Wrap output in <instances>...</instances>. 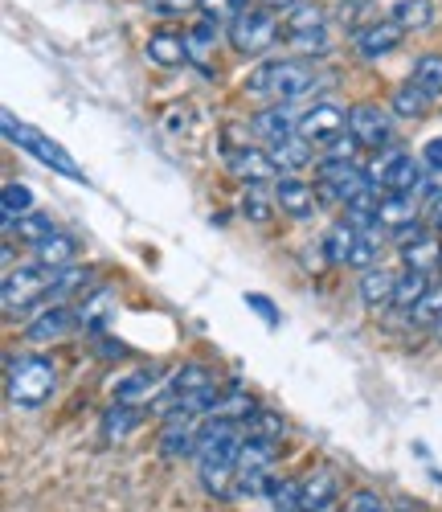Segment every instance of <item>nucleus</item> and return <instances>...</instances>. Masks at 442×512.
<instances>
[{"mask_svg": "<svg viewBox=\"0 0 442 512\" xmlns=\"http://www.w3.org/2000/svg\"><path fill=\"white\" fill-rule=\"evenodd\" d=\"M254 5H262V9H271V13H291L295 5H303V0H254Z\"/></svg>", "mask_w": 442, "mask_h": 512, "instance_id": "obj_48", "label": "nucleus"}, {"mask_svg": "<svg viewBox=\"0 0 442 512\" xmlns=\"http://www.w3.org/2000/svg\"><path fill=\"white\" fill-rule=\"evenodd\" d=\"M250 127H254V136H262L267 144H283V140L299 136V119L291 115L287 103H275V107H267V111H258Z\"/></svg>", "mask_w": 442, "mask_h": 512, "instance_id": "obj_15", "label": "nucleus"}, {"mask_svg": "<svg viewBox=\"0 0 442 512\" xmlns=\"http://www.w3.org/2000/svg\"><path fill=\"white\" fill-rule=\"evenodd\" d=\"M246 9H250L246 0H197L201 21H213V25H234Z\"/></svg>", "mask_w": 442, "mask_h": 512, "instance_id": "obj_36", "label": "nucleus"}, {"mask_svg": "<svg viewBox=\"0 0 442 512\" xmlns=\"http://www.w3.org/2000/svg\"><path fill=\"white\" fill-rule=\"evenodd\" d=\"M0 123H5V136H9L17 148H25L29 156H37L46 168H54V173H62V177H70V181H82V168L74 164V156H70L62 144H54L46 132H37V127H29V123H17L13 111L0 115Z\"/></svg>", "mask_w": 442, "mask_h": 512, "instance_id": "obj_3", "label": "nucleus"}, {"mask_svg": "<svg viewBox=\"0 0 442 512\" xmlns=\"http://www.w3.org/2000/svg\"><path fill=\"white\" fill-rule=\"evenodd\" d=\"M254 312H262V316H267V320H275V308L267 304V300H262V295H250V300H246Z\"/></svg>", "mask_w": 442, "mask_h": 512, "instance_id": "obj_49", "label": "nucleus"}, {"mask_svg": "<svg viewBox=\"0 0 442 512\" xmlns=\"http://www.w3.org/2000/svg\"><path fill=\"white\" fill-rule=\"evenodd\" d=\"M418 324H438L442 320V287H430L426 295H422V304L410 312Z\"/></svg>", "mask_w": 442, "mask_h": 512, "instance_id": "obj_43", "label": "nucleus"}, {"mask_svg": "<svg viewBox=\"0 0 442 512\" xmlns=\"http://www.w3.org/2000/svg\"><path fill=\"white\" fill-rule=\"evenodd\" d=\"M86 287H91V267H82V263H70L58 271L54 287H50V300H82Z\"/></svg>", "mask_w": 442, "mask_h": 512, "instance_id": "obj_29", "label": "nucleus"}, {"mask_svg": "<svg viewBox=\"0 0 442 512\" xmlns=\"http://www.w3.org/2000/svg\"><path fill=\"white\" fill-rule=\"evenodd\" d=\"M287 46L299 54V58H320L332 50V37H328V25L320 29H303V33H287Z\"/></svg>", "mask_w": 442, "mask_h": 512, "instance_id": "obj_34", "label": "nucleus"}, {"mask_svg": "<svg viewBox=\"0 0 442 512\" xmlns=\"http://www.w3.org/2000/svg\"><path fill=\"white\" fill-rule=\"evenodd\" d=\"M78 324V312L74 308H66V304H50L46 312H37L33 320H29V328H25V336L33 340V345H50V340H62L70 328Z\"/></svg>", "mask_w": 442, "mask_h": 512, "instance_id": "obj_12", "label": "nucleus"}, {"mask_svg": "<svg viewBox=\"0 0 442 512\" xmlns=\"http://www.w3.org/2000/svg\"><path fill=\"white\" fill-rule=\"evenodd\" d=\"M402 37H406L402 25H397L393 17H381V21H369V25H361L357 33H352V46H357L361 58L377 62V58H385V54H393L397 46H402Z\"/></svg>", "mask_w": 442, "mask_h": 512, "instance_id": "obj_11", "label": "nucleus"}, {"mask_svg": "<svg viewBox=\"0 0 442 512\" xmlns=\"http://www.w3.org/2000/svg\"><path fill=\"white\" fill-rule=\"evenodd\" d=\"M246 435H250V439H267V443H279V439L287 435V422H283L279 414H271V410H258V414L246 422Z\"/></svg>", "mask_w": 442, "mask_h": 512, "instance_id": "obj_40", "label": "nucleus"}, {"mask_svg": "<svg viewBox=\"0 0 442 512\" xmlns=\"http://www.w3.org/2000/svg\"><path fill=\"white\" fill-rule=\"evenodd\" d=\"M344 132H348V115L332 103H316V107H307L299 115V136L307 144H316V148H332Z\"/></svg>", "mask_w": 442, "mask_h": 512, "instance_id": "obj_9", "label": "nucleus"}, {"mask_svg": "<svg viewBox=\"0 0 442 512\" xmlns=\"http://www.w3.org/2000/svg\"><path fill=\"white\" fill-rule=\"evenodd\" d=\"M275 512H303V480H283L271 488Z\"/></svg>", "mask_w": 442, "mask_h": 512, "instance_id": "obj_42", "label": "nucleus"}, {"mask_svg": "<svg viewBox=\"0 0 442 512\" xmlns=\"http://www.w3.org/2000/svg\"><path fill=\"white\" fill-rule=\"evenodd\" d=\"M107 316H111V291L107 287H99V291H91V295H82L78 300V324L86 332H103Z\"/></svg>", "mask_w": 442, "mask_h": 512, "instance_id": "obj_30", "label": "nucleus"}, {"mask_svg": "<svg viewBox=\"0 0 442 512\" xmlns=\"http://www.w3.org/2000/svg\"><path fill=\"white\" fill-rule=\"evenodd\" d=\"M213 414L217 418H230V422H250L254 414H258V406H254V398L250 394H242V390H230V394H221V402L213 406Z\"/></svg>", "mask_w": 442, "mask_h": 512, "instance_id": "obj_37", "label": "nucleus"}, {"mask_svg": "<svg viewBox=\"0 0 442 512\" xmlns=\"http://www.w3.org/2000/svg\"><path fill=\"white\" fill-rule=\"evenodd\" d=\"M160 381H164L160 369H136V373L119 377L115 386H111V394H115V402L136 406V402H148L152 394H164V390H160Z\"/></svg>", "mask_w": 442, "mask_h": 512, "instance_id": "obj_17", "label": "nucleus"}, {"mask_svg": "<svg viewBox=\"0 0 442 512\" xmlns=\"http://www.w3.org/2000/svg\"><path fill=\"white\" fill-rule=\"evenodd\" d=\"M369 181H373L377 189H385V193H414V189H422V181H426V164H422V156L414 160V156H406V152H389V156H381V160L369 168Z\"/></svg>", "mask_w": 442, "mask_h": 512, "instance_id": "obj_6", "label": "nucleus"}, {"mask_svg": "<svg viewBox=\"0 0 442 512\" xmlns=\"http://www.w3.org/2000/svg\"><path fill=\"white\" fill-rule=\"evenodd\" d=\"M144 422V410L140 406H127V402H115L107 414H103V439H127L136 426Z\"/></svg>", "mask_w": 442, "mask_h": 512, "instance_id": "obj_28", "label": "nucleus"}, {"mask_svg": "<svg viewBox=\"0 0 442 512\" xmlns=\"http://www.w3.org/2000/svg\"><path fill=\"white\" fill-rule=\"evenodd\" d=\"M246 91L258 99L291 103V99H303L316 91V70L303 66L299 58H271V62L254 66V74L246 78Z\"/></svg>", "mask_w": 442, "mask_h": 512, "instance_id": "obj_1", "label": "nucleus"}, {"mask_svg": "<svg viewBox=\"0 0 442 512\" xmlns=\"http://www.w3.org/2000/svg\"><path fill=\"white\" fill-rule=\"evenodd\" d=\"M430 107H434V95L422 91L418 82H402V87L393 91V99H389V111L402 115V119H422Z\"/></svg>", "mask_w": 442, "mask_h": 512, "instance_id": "obj_25", "label": "nucleus"}, {"mask_svg": "<svg viewBox=\"0 0 442 512\" xmlns=\"http://www.w3.org/2000/svg\"><path fill=\"white\" fill-rule=\"evenodd\" d=\"M185 50H189V66L213 74L217 70V25L197 21L193 29H185Z\"/></svg>", "mask_w": 442, "mask_h": 512, "instance_id": "obj_16", "label": "nucleus"}, {"mask_svg": "<svg viewBox=\"0 0 442 512\" xmlns=\"http://www.w3.org/2000/svg\"><path fill=\"white\" fill-rule=\"evenodd\" d=\"M271 463H275V443L267 439H242L238 447V480L242 476H271Z\"/></svg>", "mask_w": 442, "mask_h": 512, "instance_id": "obj_22", "label": "nucleus"}, {"mask_svg": "<svg viewBox=\"0 0 442 512\" xmlns=\"http://www.w3.org/2000/svg\"><path fill=\"white\" fill-rule=\"evenodd\" d=\"M275 201H279V209L287 213V218H295V222H307L316 213V189L307 181H299V177H279Z\"/></svg>", "mask_w": 442, "mask_h": 512, "instance_id": "obj_14", "label": "nucleus"}, {"mask_svg": "<svg viewBox=\"0 0 442 512\" xmlns=\"http://www.w3.org/2000/svg\"><path fill=\"white\" fill-rule=\"evenodd\" d=\"M402 259H406V271L430 275L442 263V234H418L414 242L402 246Z\"/></svg>", "mask_w": 442, "mask_h": 512, "instance_id": "obj_21", "label": "nucleus"}, {"mask_svg": "<svg viewBox=\"0 0 442 512\" xmlns=\"http://www.w3.org/2000/svg\"><path fill=\"white\" fill-rule=\"evenodd\" d=\"M389 17L402 25L406 33H418V29H426L434 21V5H430V0H393Z\"/></svg>", "mask_w": 442, "mask_h": 512, "instance_id": "obj_32", "label": "nucleus"}, {"mask_svg": "<svg viewBox=\"0 0 442 512\" xmlns=\"http://www.w3.org/2000/svg\"><path fill=\"white\" fill-rule=\"evenodd\" d=\"M348 132L357 136V144H361V148L381 152V148H389V144H393V115H389V111H381L377 103H357V107L348 111Z\"/></svg>", "mask_w": 442, "mask_h": 512, "instance_id": "obj_8", "label": "nucleus"}, {"mask_svg": "<svg viewBox=\"0 0 442 512\" xmlns=\"http://www.w3.org/2000/svg\"><path fill=\"white\" fill-rule=\"evenodd\" d=\"M5 369H9V398H13V406L37 410V406L50 402V394L58 386V373H54V365L46 357H29V353L17 357L13 353Z\"/></svg>", "mask_w": 442, "mask_h": 512, "instance_id": "obj_2", "label": "nucleus"}, {"mask_svg": "<svg viewBox=\"0 0 442 512\" xmlns=\"http://www.w3.org/2000/svg\"><path fill=\"white\" fill-rule=\"evenodd\" d=\"M197 435H201L197 418H164V431H160V455H164V459H185V455H197Z\"/></svg>", "mask_w": 442, "mask_h": 512, "instance_id": "obj_13", "label": "nucleus"}, {"mask_svg": "<svg viewBox=\"0 0 442 512\" xmlns=\"http://www.w3.org/2000/svg\"><path fill=\"white\" fill-rule=\"evenodd\" d=\"M324 25V9L316 5V0H303V5H295L287 17H283V29L287 33H303V29H320Z\"/></svg>", "mask_w": 442, "mask_h": 512, "instance_id": "obj_41", "label": "nucleus"}, {"mask_svg": "<svg viewBox=\"0 0 442 512\" xmlns=\"http://www.w3.org/2000/svg\"><path fill=\"white\" fill-rule=\"evenodd\" d=\"M54 279H58V271L41 267L37 259L25 263L21 271H9L5 275V316H17V308H29L37 295H50Z\"/></svg>", "mask_w": 442, "mask_h": 512, "instance_id": "obj_7", "label": "nucleus"}, {"mask_svg": "<svg viewBox=\"0 0 442 512\" xmlns=\"http://www.w3.org/2000/svg\"><path fill=\"white\" fill-rule=\"evenodd\" d=\"M33 259H37L41 267H50V271H62V267H70V263L78 259V238L54 230L50 238H41V242L33 246Z\"/></svg>", "mask_w": 442, "mask_h": 512, "instance_id": "obj_19", "label": "nucleus"}, {"mask_svg": "<svg viewBox=\"0 0 442 512\" xmlns=\"http://www.w3.org/2000/svg\"><path fill=\"white\" fill-rule=\"evenodd\" d=\"M271 160L279 164V173L295 177L299 168L312 164V144H307L303 136H291V140H283V144H271Z\"/></svg>", "mask_w": 442, "mask_h": 512, "instance_id": "obj_27", "label": "nucleus"}, {"mask_svg": "<svg viewBox=\"0 0 442 512\" xmlns=\"http://www.w3.org/2000/svg\"><path fill=\"white\" fill-rule=\"evenodd\" d=\"M0 209H5V222H17L25 218V213H33V189L29 185H5V193H0Z\"/></svg>", "mask_w": 442, "mask_h": 512, "instance_id": "obj_39", "label": "nucleus"}, {"mask_svg": "<svg viewBox=\"0 0 442 512\" xmlns=\"http://www.w3.org/2000/svg\"><path fill=\"white\" fill-rule=\"evenodd\" d=\"M242 213H246V218L250 222H271V213L279 209V201H275V193H262V185H246V193H242Z\"/></svg>", "mask_w": 442, "mask_h": 512, "instance_id": "obj_35", "label": "nucleus"}, {"mask_svg": "<svg viewBox=\"0 0 442 512\" xmlns=\"http://www.w3.org/2000/svg\"><path fill=\"white\" fill-rule=\"evenodd\" d=\"M357 238H361V226H352V222H336L328 234H324V242H320V254L332 263V267H348V259H352V246H357Z\"/></svg>", "mask_w": 442, "mask_h": 512, "instance_id": "obj_23", "label": "nucleus"}, {"mask_svg": "<svg viewBox=\"0 0 442 512\" xmlns=\"http://www.w3.org/2000/svg\"><path fill=\"white\" fill-rule=\"evenodd\" d=\"M434 332H438V340H442V320H438V324H434Z\"/></svg>", "mask_w": 442, "mask_h": 512, "instance_id": "obj_51", "label": "nucleus"}, {"mask_svg": "<svg viewBox=\"0 0 442 512\" xmlns=\"http://www.w3.org/2000/svg\"><path fill=\"white\" fill-rule=\"evenodd\" d=\"M230 33V46L242 54V58H258V54H267L275 41H279V17L271 9H262V5H250L234 25H226Z\"/></svg>", "mask_w": 442, "mask_h": 512, "instance_id": "obj_4", "label": "nucleus"}, {"mask_svg": "<svg viewBox=\"0 0 442 512\" xmlns=\"http://www.w3.org/2000/svg\"><path fill=\"white\" fill-rule=\"evenodd\" d=\"M373 181H369V173L361 164H352V160H336V156H328V160H320V168H316V193L324 197V201H336V205H348L357 193H365Z\"/></svg>", "mask_w": 442, "mask_h": 512, "instance_id": "obj_5", "label": "nucleus"}, {"mask_svg": "<svg viewBox=\"0 0 442 512\" xmlns=\"http://www.w3.org/2000/svg\"><path fill=\"white\" fill-rule=\"evenodd\" d=\"M50 234H54V222L46 218V213H25V218H17V222H5V238H21L25 246H37Z\"/></svg>", "mask_w": 442, "mask_h": 512, "instance_id": "obj_33", "label": "nucleus"}, {"mask_svg": "<svg viewBox=\"0 0 442 512\" xmlns=\"http://www.w3.org/2000/svg\"><path fill=\"white\" fill-rule=\"evenodd\" d=\"M410 82H418L422 91H430V95L438 99V95H442V54H422V58L414 62Z\"/></svg>", "mask_w": 442, "mask_h": 512, "instance_id": "obj_38", "label": "nucleus"}, {"mask_svg": "<svg viewBox=\"0 0 442 512\" xmlns=\"http://www.w3.org/2000/svg\"><path fill=\"white\" fill-rule=\"evenodd\" d=\"M148 5V13H156V17H185L189 9H197V0H144Z\"/></svg>", "mask_w": 442, "mask_h": 512, "instance_id": "obj_45", "label": "nucleus"}, {"mask_svg": "<svg viewBox=\"0 0 442 512\" xmlns=\"http://www.w3.org/2000/svg\"><path fill=\"white\" fill-rule=\"evenodd\" d=\"M422 164H426V173L442 177V136L426 140V148H422Z\"/></svg>", "mask_w": 442, "mask_h": 512, "instance_id": "obj_46", "label": "nucleus"}, {"mask_svg": "<svg viewBox=\"0 0 442 512\" xmlns=\"http://www.w3.org/2000/svg\"><path fill=\"white\" fill-rule=\"evenodd\" d=\"M430 291V275L422 271H406V275H397V291H393V308L397 312H414L422 304V295Z\"/></svg>", "mask_w": 442, "mask_h": 512, "instance_id": "obj_31", "label": "nucleus"}, {"mask_svg": "<svg viewBox=\"0 0 442 512\" xmlns=\"http://www.w3.org/2000/svg\"><path fill=\"white\" fill-rule=\"evenodd\" d=\"M373 263H377V238L361 230L357 246H352V259H348V267H357V271H369Z\"/></svg>", "mask_w": 442, "mask_h": 512, "instance_id": "obj_44", "label": "nucleus"}, {"mask_svg": "<svg viewBox=\"0 0 442 512\" xmlns=\"http://www.w3.org/2000/svg\"><path fill=\"white\" fill-rule=\"evenodd\" d=\"M434 234H442V193H438V201H434Z\"/></svg>", "mask_w": 442, "mask_h": 512, "instance_id": "obj_50", "label": "nucleus"}, {"mask_svg": "<svg viewBox=\"0 0 442 512\" xmlns=\"http://www.w3.org/2000/svg\"><path fill=\"white\" fill-rule=\"evenodd\" d=\"M348 512H385V508H381V500L373 492H357L348 500Z\"/></svg>", "mask_w": 442, "mask_h": 512, "instance_id": "obj_47", "label": "nucleus"}, {"mask_svg": "<svg viewBox=\"0 0 442 512\" xmlns=\"http://www.w3.org/2000/svg\"><path fill=\"white\" fill-rule=\"evenodd\" d=\"M148 58L152 66H164V70H176V66H189V50H185V33H172V29H156L148 37Z\"/></svg>", "mask_w": 442, "mask_h": 512, "instance_id": "obj_18", "label": "nucleus"}, {"mask_svg": "<svg viewBox=\"0 0 442 512\" xmlns=\"http://www.w3.org/2000/svg\"><path fill=\"white\" fill-rule=\"evenodd\" d=\"M414 222V193H381L377 230H402Z\"/></svg>", "mask_w": 442, "mask_h": 512, "instance_id": "obj_24", "label": "nucleus"}, {"mask_svg": "<svg viewBox=\"0 0 442 512\" xmlns=\"http://www.w3.org/2000/svg\"><path fill=\"white\" fill-rule=\"evenodd\" d=\"M226 168H230V177H238L242 185H267L279 173L271 152L250 148V144H230L226 148Z\"/></svg>", "mask_w": 442, "mask_h": 512, "instance_id": "obj_10", "label": "nucleus"}, {"mask_svg": "<svg viewBox=\"0 0 442 512\" xmlns=\"http://www.w3.org/2000/svg\"><path fill=\"white\" fill-rule=\"evenodd\" d=\"M336 492H340L336 472H332V467H320V472H312L303 480V512H328Z\"/></svg>", "mask_w": 442, "mask_h": 512, "instance_id": "obj_20", "label": "nucleus"}, {"mask_svg": "<svg viewBox=\"0 0 442 512\" xmlns=\"http://www.w3.org/2000/svg\"><path fill=\"white\" fill-rule=\"evenodd\" d=\"M393 291H397V275H393V271H385V267H369V271L361 275V300H365L369 308H385V304H393Z\"/></svg>", "mask_w": 442, "mask_h": 512, "instance_id": "obj_26", "label": "nucleus"}]
</instances>
